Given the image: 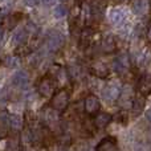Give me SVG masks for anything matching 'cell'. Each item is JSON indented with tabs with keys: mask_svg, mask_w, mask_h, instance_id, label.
<instances>
[{
	"mask_svg": "<svg viewBox=\"0 0 151 151\" xmlns=\"http://www.w3.org/2000/svg\"><path fill=\"white\" fill-rule=\"evenodd\" d=\"M3 36H4V32H3V29L0 28V41L3 40Z\"/></svg>",
	"mask_w": 151,
	"mask_h": 151,
	"instance_id": "cell-30",
	"label": "cell"
},
{
	"mask_svg": "<svg viewBox=\"0 0 151 151\" xmlns=\"http://www.w3.org/2000/svg\"><path fill=\"white\" fill-rule=\"evenodd\" d=\"M53 15H55L56 19H63L68 15V9H66V7L63 5V4L57 5V7L55 8V11H53Z\"/></svg>",
	"mask_w": 151,
	"mask_h": 151,
	"instance_id": "cell-23",
	"label": "cell"
},
{
	"mask_svg": "<svg viewBox=\"0 0 151 151\" xmlns=\"http://www.w3.org/2000/svg\"><path fill=\"white\" fill-rule=\"evenodd\" d=\"M113 68H114L115 73L119 76H125L130 72L131 69V58L127 53H122L118 57L114 58L113 61Z\"/></svg>",
	"mask_w": 151,
	"mask_h": 151,
	"instance_id": "cell-2",
	"label": "cell"
},
{
	"mask_svg": "<svg viewBox=\"0 0 151 151\" xmlns=\"http://www.w3.org/2000/svg\"><path fill=\"white\" fill-rule=\"evenodd\" d=\"M28 82H29V76L24 70H17L12 77L13 86H17V88H24L25 85H28Z\"/></svg>",
	"mask_w": 151,
	"mask_h": 151,
	"instance_id": "cell-14",
	"label": "cell"
},
{
	"mask_svg": "<svg viewBox=\"0 0 151 151\" xmlns=\"http://www.w3.org/2000/svg\"><path fill=\"white\" fill-rule=\"evenodd\" d=\"M57 117L55 114V110L53 109H48V111H44V122L47 126H52L56 123Z\"/></svg>",
	"mask_w": 151,
	"mask_h": 151,
	"instance_id": "cell-20",
	"label": "cell"
},
{
	"mask_svg": "<svg viewBox=\"0 0 151 151\" xmlns=\"http://www.w3.org/2000/svg\"><path fill=\"white\" fill-rule=\"evenodd\" d=\"M78 17H80L81 24L88 25L89 21H90L91 17H93V8H91L88 3H82L80 11H78Z\"/></svg>",
	"mask_w": 151,
	"mask_h": 151,
	"instance_id": "cell-12",
	"label": "cell"
},
{
	"mask_svg": "<svg viewBox=\"0 0 151 151\" xmlns=\"http://www.w3.org/2000/svg\"><path fill=\"white\" fill-rule=\"evenodd\" d=\"M121 88L117 85L115 82H110L102 89V96L106 99L107 102H113L114 99L118 98V94H119Z\"/></svg>",
	"mask_w": 151,
	"mask_h": 151,
	"instance_id": "cell-9",
	"label": "cell"
},
{
	"mask_svg": "<svg viewBox=\"0 0 151 151\" xmlns=\"http://www.w3.org/2000/svg\"><path fill=\"white\" fill-rule=\"evenodd\" d=\"M55 91V81L50 77H44L37 83V93L42 98H49Z\"/></svg>",
	"mask_w": 151,
	"mask_h": 151,
	"instance_id": "cell-5",
	"label": "cell"
},
{
	"mask_svg": "<svg viewBox=\"0 0 151 151\" xmlns=\"http://www.w3.org/2000/svg\"><path fill=\"white\" fill-rule=\"evenodd\" d=\"M4 63L8 68H12V69L19 68V66H20V57H19V56H8Z\"/></svg>",
	"mask_w": 151,
	"mask_h": 151,
	"instance_id": "cell-21",
	"label": "cell"
},
{
	"mask_svg": "<svg viewBox=\"0 0 151 151\" xmlns=\"http://www.w3.org/2000/svg\"><path fill=\"white\" fill-rule=\"evenodd\" d=\"M114 119L117 121L118 123H122V125H126L129 121V115H127V111L126 110H121L117 115L114 117Z\"/></svg>",
	"mask_w": 151,
	"mask_h": 151,
	"instance_id": "cell-25",
	"label": "cell"
},
{
	"mask_svg": "<svg viewBox=\"0 0 151 151\" xmlns=\"http://www.w3.org/2000/svg\"><path fill=\"white\" fill-rule=\"evenodd\" d=\"M27 35H28L27 29H17L12 37V42L15 45H23L27 40Z\"/></svg>",
	"mask_w": 151,
	"mask_h": 151,
	"instance_id": "cell-19",
	"label": "cell"
},
{
	"mask_svg": "<svg viewBox=\"0 0 151 151\" xmlns=\"http://www.w3.org/2000/svg\"><path fill=\"white\" fill-rule=\"evenodd\" d=\"M90 73L97 78H107L110 76V69L104 61H94L90 65Z\"/></svg>",
	"mask_w": 151,
	"mask_h": 151,
	"instance_id": "cell-6",
	"label": "cell"
},
{
	"mask_svg": "<svg viewBox=\"0 0 151 151\" xmlns=\"http://www.w3.org/2000/svg\"><path fill=\"white\" fill-rule=\"evenodd\" d=\"M83 109H85V113L89 117H94L101 110L99 98L97 96H94V94H89L85 98V101H83Z\"/></svg>",
	"mask_w": 151,
	"mask_h": 151,
	"instance_id": "cell-4",
	"label": "cell"
},
{
	"mask_svg": "<svg viewBox=\"0 0 151 151\" xmlns=\"http://www.w3.org/2000/svg\"><path fill=\"white\" fill-rule=\"evenodd\" d=\"M50 99V107L56 111H64L69 105V93L66 89H60L57 93H55Z\"/></svg>",
	"mask_w": 151,
	"mask_h": 151,
	"instance_id": "cell-1",
	"label": "cell"
},
{
	"mask_svg": "<svg viewBox=\"0 0 151 151\" xmlns=\"http://www.w3.org/2000/svg\"><path fill=\"white\" fill-rule=\"evenodd\" d=\"M121 1H125V0H121Z\"/></svg>",
	"mask_w": 151,
	"mask_h": 151,
	"instance_id": "cell-32",
	"label": "cell"
},
{
	"mask_svg": "<svg viewBox=\"0 0 151 151\" xmlns=\"http://www.w3.org/2000/svg\"><path fill=\"white\" fill-rule=\"evenodd\" d=\"M61 1H68V0H61Z\"/></svg>",
	"mask_w": 151,
	"mask_h": 151,
	"instance_id": "cell-31",
	"label": "cell"
},
{
	"mask_svg": "<svg viewBox=\"0 0 151 151\" xmlns=\"http://www.w3.org/2000/svg\"><path fill=\"white\" fill-rule=\"evenodd\" d=\"M24 3L28 7H36V5L40 4V0H24Z\"/></svg>",
	"mask_w": 151,
	"mask_h": 151,
	"instance_id": "cell-28",
	"label": "cell"
},
{
	"mask_svg": "<svg viewBox=\"0 0 151 151\" xmlns=\"http://www.w3.org/2000/svg\"><path fill=\"white\" fill-rule=\"evenodd\" d=\"M109 19L114 25H121V24L125 21V11L119 7L113 8L109 12Z\"/></svg>",
	"mask_w": 151,
	"mask_h": 151,
	"instance_id": "cell-13",
	"label": "cell"
},
{
	"mask_svg": "<svg viewBox=\"0 0 151 151\" xmlns=\"http://www.w3.org/2000/svg\"><path fill=\"white\" fill-rule=\"evenodd\" d=\"M138 89H139V91L142 93V96H147V94L150 93L151 81H150V76L149 74H143L141 78H139Z\"/></svg>",
	"mask_w": 151,
	"mask_h": 151,
	"instance_id": "cell-17",
	"label": "cell"
},
{
	"mask_svg": "<svg viewBox=\"0 0 151 151\" xmlns=\"http://www.w3.org/2000/svg\"><path fill=\"white\" fill-rule=\"evenodd\" d=\"M133 9L135 13H138V15H141V13H143L145 8H146V3H145V0H133Z\"/></svg>",
	"mask_w": 151,
	"mask_h": 151,
	"instance_id": "cell-22",
	"label": "cell"
},
{
	"mask_svg": "<svg viewBox=\"0 0 151 151\" xmlns=\"http://www.w3.org/2000/svg\"><path fill=\"white\" fill-rule=\"evenodd\" d=\"M101 49H102V52L106 53V55H110V53L115 52V49H117V40H115L114 35L106 33L102 36Z\"/></svg>",
	"mask_w": 151,
	"mask_h": 151,
	"instance_id": "cell-7",
	"label": "cell"
},
{
	"mask_svg": "<svg viewBox=\"0 0 151 151\" xmlns=\"http://www.w3.org/2000/svg\"><path fill=\"white\" fill-rule=\"evenodd\" d=\"M66 73L70 76L73 80H77V78L81 76V68H80V66H77V65H72L70 68L68 69V72H66Z\"/></svg>",
	"mask_w": 151,
	"mask_h": 151,
	"instance_id": "cell-26",
	"label": "cell"
},
{
	"mask_svg": "<svg viewBox=\"0 0 151 151\" xmlns=\"http://www.w3.org/2000/svg\"><path fill=\"white\" fill-rule=\"evenodd\" d=\"M20 19H21L20 13H12V15H8V19L5 20V24L8 25V28H12Z\"/></svg>",
	"mask_w": 151,
	"mask_h": 151,
	"instance_id": "cell-24",
	"label": "cell"
},
{
	"mask_svg": "<svg viewBox=\"0 0 151 151\" xmlns=\"http://www.w3.org/2000/svg\"><path fill=\"white\" fill-rule=\"evenodd\" d=\"M25 29H27V32H36L37 31V25L33 23V21L29 20L28 23H27V25H25Z\"/></svg>",
	"mask_w": 151,
	"mask_h": 151,
	"instance_id": "cell-27",
	"label": "cell"
},
{
	"mask_svg": "<svg viewBox=\"0 0 151 151\" xmlns=\"http://www.w3.org/2000/svg\"><path fill=\"white\" fill-rule=\"evenodd\" d=\"M23 118L20 117V115L15 114V115H11L9 118H8V125H9V127L12 129V130L15 131H19L23 129Z\"/></svg>",
	"mask_w": 151,
	"mask_h": 151,
	"instance_id": "cell-18",
	"label": "cell"
},
{
	"mask_svg": "<svg viewBox=\"0 0 151 151\" xmlns=\"http://www.w3.org/2000/svg\"><path fill=\"white\" fill-rule=\"evenodd\" d=\"M97 151H115L118 150V145H117V139L113 137H106L104 138L96 147Z\"/></svg>",
	"mask_w": 151,
	"mask_h": 151,
	"instance_id": "cell-11",
	"label": "cell"
},
{
	"mask_svg": "<svg viewBox=\"0 0 151 151\" xmlns=\"http://www.w3.org/2000/svg\"><path fill=\"white\" fill-rule=\"evenodd\" d=\"M96 36H97V33L93 29H90V28L83 29L82 33H81V45H82V48L89 47L93 42V40L96 39Z\"/></svg>",
	"mask_w": 151,
	"mask_h": 151,
	"instance_id": "cell-15",
	"label": "cell"
},
{
	"mask_svg": "<svg viewBox=\"0 0 151 151\" xmlns=\"http://www.w3.org/2000/svg\"><path fill=\"white\" fill-rule=\"evenodd\" d=\"M40 1H42V4L47 5V7H50V5L56 4V0H40Z\"/></svg>",
	"mask_w": 151,
	"mask_h": 151,
	"instance_id": "cell-29",
	"label": "cell"
},
{
	"mask_svg": "<svg viewBox=\"0 0 151 151\" xmlns=\"http://www.w3.org/2000/svg\"><path fill=\"white\" fill-rule=\"evenodd\" d=\"M143 107H145V99H143V96H139V97H134L133 102H131V111H133V115L134 117H138L142 111H143Z\"/></svg>",
	"mask_w": 151,
	"mask_h": 151,
	"instance_id": "cell-16",
	"label": "cell"
},
{
	"mask_svg": "<svg viewBox=\"0 0 151 151\" xmlns=\"http://www.w3.org/2000/svg\"><path fill=\"white\" fill-rule=\"evenodd\" d=\"M117 99H119V105L123 107V109H129V107L131 106L133 99H134V94H133V90H131L130 86L126 85L123 89H121Z\"/></svg>",
	"mask_w": 151,
	"mask_h": 151,
	"instance_id": "cell-8",
	"label": "cell"
},
{
	"mask_svg": "<svg viewBox=\"0 0 151 151\" xmlns=\"http://www.w3.org/2000/svg\"><path fill=\"white\" fill-rule=\"evenodd\" d=\"M65 44V37L58 31H50L47 36V48L50 52H57Z\"/></svg>",
	"mask_w": 151,
	"mask_h": 151,
	"instance_id": "cell-3",
	"label": "cell"
},
{
	"mask_svg": "<svg viewBox=\"0 0 151 151\" xmlns=\"http://www.w3.org/2000/svg\"><path fill=\"white\" fill-rule=\"evenodd\" d=\"M113 117L109 114V113H105V111H98L96 115H94V119H93V125L96 129H105L106 126H109V123L111 122Z\"/></svg>",
	"mask_w": 151,
	"mask_h": 151,
	"instance_id": "cell-10",
	"label": "cell"
}]
</instances>
